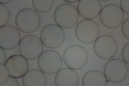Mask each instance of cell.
Masks as SVG:
<instances>
[{"instance_id": "7a4b0ae2", "label": "cell", "mask_w": 129, "mask_h": 86, "mask_svg": "<svg viewBox=\"0 0 129 86\" xmlns=\"http://www.w3.org/2000/svg\"><path fill=\"white\" fill-rule=\"evenodd\" d=\"M16 26L22 32L29 34L38 29L41 23L40 15L35 10L31 8L22 9L17 14L15 19Z\"/></svg>"}, {"instance_id": "484cf974", "label": "cell", "mask_w": 129, "mask_h": 86, "mask_svg": "<svg viewBox=\"0 0 129 86\" xmlns=\"http://www.w3.org/2000/svg\"><path fill=\"white\" fill-rule=\"evenodd\" d=\"M64 2H66L70 3H75L78 2H79V1H73V0H68V1H64Z\"/></svg>"}, {"instance_id": "8fae6325", "label": "cell", "mask_w": 129, "mask_h": 86, "mask_svg": "<svg viewBox=\"0 0 129 86\" xmlns=\"http://www.w3.org/2000/svg\"><path fill=\"white\" fill-rule=\"evenodd\" d=\"M20 32L12 25H5L0 28V47L10 50L16 48L21 41Z\"/></svg>"}, {"instance_id": "ac0fdd59", "label": "cell", "mask_w": 129, "mask_h": 86, "mask_svg": "<svg viewBox=\"0 0 129 86\" xmlns=\"http://www.w3.org/2000/svg\"><path fill=\"white\" fill-rule=\"evenodd\" d=\"M10 13L7 7L0 3V27L6 25L10 20Z\"/></svg>"}, {"instance_id": "5bb4252c", "label": "cell", "mask_w": 129, "mask_h": 86, "mask_svg": "<svg viewBox=\"0 0 129 86\" xmlns=\"http://www.w3.org/2000/svg\"><path fill=\"white\" fill-rule=\"evenodd\" d=\"M79 78L76 72L70 68L60 69L56 74L55 83L56 86H77Z\"/></svg>"}, {"instance_id": "cb8c5ba5", "label": "cell", "mask_w": 129, "mask_h": 86, "mask_svg": "<svg viewBox=\"0 0 129 86\" xmlns=\"http://www.w3.org/2000/svg\"><path fill=\"white\" fill-rule=\"evenodd\" d=\"M6 61V55L4 49L0 48V64H4Z\"/></svg>"}, {"instance_id": "4fadbf2b", "label": "cell", "mask_w": 129, "mask_h": 86, "mask_svg": "<svg viewBox=\"0 0 129 86\" xmlns=\"http://www.w3.org/2000/svg\"><path fill=\"white\" fill-rule=\"evenodd\" d=\"M101 4L99 0H80L78 5V10L81 16L85 19H95L100 14Z\"/></svg>"}, {"instance_id": "2e32d148", "label": "cell", "mask_w": 129, "mask_h": 86, "mask_svg": "<svg viewBox=\"0 0 129 86\" xmlns=\"http://www.w3.org/2000/svg\"><path fill=\"white\" fill-rule=\"evenodd\" d=\"M107 79L102 72L98 70L89 71L83 78V86H106Z\"/></svg>"}, {"instance_id": "d6986e66", "label": "cell", "mask_w": 129, "mask_h": 86, "mask_svg": "<svg viewBox=\"0 0 129 86\" xmlns=\"http://www.w3.org/2000/svg\"><path fill=\"white\" fill-rule=\"evenodd\" d=\"M10 76L9 71L4 64H0V86L4 84Z\"/></svg>"}, {"instance_id": "ba28073f", "label": "cell", "mask_w": 129, "mask_h": 86, "mask_svg": "<svg viewBox=\"0 0 129 86\" xmlns=\"http://www.w3.org/2000/svg\"><path fill=\"white\" fill-rule=\"evenodd\" d=\"M76 36L79 41L85 44L95 42L98 38L100 30L95 22L89 19H85L79 23L75 30Z\"/></svg>"}, {"instance_id": "30bf717a", "label": "cell", "mask_w": 129, "mask_h": 86, "mask_svg": "<svg viewBox=\"0 0 129 86\" xmlns=\"http://www.w3.org/2000/svg\"><path fill=\"white\" fill-rule=\"evenodd\" d=\"M117 40L111 35H103L99 37L95 42L94 50L100 58L108 59L113 58L118 50Z\"/></svg>"}, {"instance_id": "7402d4cb", "label": "cell", "mask_w": 129, "mask_h": 86, "mask_svg": "<svg viewBox=\"0 0 129 86\" xmlns=\"http://www.w3.org/2000/svg\"><path fill=\"white\" fill-rule=\"evenodd\" d=\"M121 9L123 12L129 14V0H121L120 1Z\"/></svg>"}, {"instance_id": "603a6c76", "label": "cell", "mask_w": 129, "mask_h": 86, "mask_svg": "<svg viewBox=\"0 0 129 86\" xmlns=\"http://www.w3.org/2000/svg\"><path fill=\"white\" fill-rule=\"evenodd\" d=\"M14 78L10 76L7 82L1 86H19L18 81L16 80Z\"/></svg>"}, {"instance_id": "6da1fadb", "label": "cell", "mask_w": 129, "mask_h": 86, "mask_svg": "<svg viewBox=\"0 0 129 86\" xmlns=\"http://www.w3.org/2000/svg\"><path fill=\"white\" fill-rule=\"evenodd\" d=\"M54 18L57 25L61 28H72L77 24L79 19L78 9L70 3H63L57 7L54 12Z\"/></svg>"}, {"instance_id": "9c48e42d", "label": "cell", "mask_w": 129, "mask_h": 86, "mask_svg": "<svg viewBox=\"0 0 129 86\" xmlns=\"http://www.w3.org/2000/svg\"><path fill=\"white\" fill-rule=\"evenodd\" d=\"M100 19L102 24L107 28H117L121 24L124 19V13L117 5H107L101 9Z\"/></svg>"}, {"instance_id": "d4e9b609", "label": "cell", "mask_w": 129, "mask_h": 86, "mask_svg": "<svg viewBox=\"0 0 129 86\" xmlns=\"http://www.w3.org/2000/svg\"><path fill=\"white\" fill-rule=\"evenodd\" d=\"M12 1V0H0V3L3 4H7V3H10Z\"/></svg>"}, {"instance_id": "5b68a950", "label": "cell", "mask_w": 129, "mask_h": 86, "mask_svg": "<svg viewBox=\"0 0 129 86\" xmlns=\"http://www.w3.org/2000/svg\"><path fill=\"white\" fill-rule=\"evenodd\" d=\"M43 44L36 35H28L21 40L18 50L21 55L29 60L38 58L43 52Z\"/></svg>"}, {"instance_id": "44dd1931", "label": "cell", "mask_w": 129, "mask_h": 86, "mask_svg": "<svg viewBox=\"0 0 129 86\" xmlns=\"http://www.w3.org/2000/svg\"><path fill=\"white\" fill-rule=\"evenodd\" d=\"M129 43H127L123 47L122 50V57L124 61L127 65L129 64Z\"/></svg>"}, {"instance_id": "9a60e30c", "label": "cell", "mask_w": 129, "mask_h": 86, "mask_svg": "<svg viewBox=\"0 0 129 86\" xmlns=\"http://www.w3.org/2000/svg\"><path fill=\"white\" fill-rule=\"evenodd\" d=\"M22 83L24 86H45L47 78L44 73L40 70L31 69L23 77Z\"/></svg>"}, {"instance_id": "277c9868", "label": "cell", "mask_w": 129, "mask_h": 86, "mask_svg": "<svg viewBox=\"0 0 129 86\" xmlns=\"http://www.w3.org/2000/svg\"><path fill=\"white\" fill-rule=\"evenodd\" d=\"M104 73L108 82L119 83L129 76L128 68L126 63L119 58H113L106 63Z\"/></svg>"}, {"instance_id": "8992f818", "label": "cell", "mask_w": 129, "mask_h": 86, "mask_svg": "<svg viewBox=\"0 0 129 86\" xmlns=\"http://www.w3.org/2000/svg\"><path fill=\"white\" fill-rule=\"evenodd\" d=\"M40 39L45 46L55 49L62 44L65 39V34L62 29L58 25L50 24L42 29Z\"/></svg>"}, {"instance_id": "3957f363", "label": "cell", "mask_w": 129, "mask_h": 86, "mask_svg": "<svg viewBox=\"0 0 129 86\" xmlns=\"http://www.w3.org/2000/svg\"><path fill=\"white\" fill-rule=\"evenodd\" d=\"M87 50L81 46L73 45L68 47L63 54L64 64L73 70H79L86 66L88 61Z\"/></svg>"}, {"instance_id": "7c38bea8", "label": "cell", "mask_w": 129, "mask_h": 86, "mask_svg": "<svg viewBox=\"0 0 129 86\" xmlns=\"http://www.w3.org/2000/svg\"><path fill=\"white\" fill-rule=\"evenodd\" d=\"M5 65L9 71L10 76L15 78L23 77L29 69L27 59L21 55L10 56L7 59Z\"/></svg>"}, {"instance_id": "ffe728a7", "label": "cell", "mask_w": 129, "mask_h": 86, "mask_svg": "<svg viewBox=\"0 0 129 86\" xmlns=\"http://www.w3.org/2000/svg\"><path fill=\"white\" fill-rule=\"evenodd\" d=\"M129 18L126 19L122 26V31L123 35L127 40H129Z\"/></svg>"}, {"instance_id": "52a82bcc", "label": "cell", "mask_w": 129, "mask_h": 86, "mask_svg": "<svg viewBox=\"0 0 129 86\" xmlns=\"http://www.w3.org/2000/svg\"><path fill=\"white\" fill-rule=\"evenodd\" d=\"M38 66L44 74L51 75L57 73L62 65V60L59 54L53 50L45 51L38 59Z\"/></svg>"}, {"instance_id": "e0dca14e", "label": "cell", "mask_w": 129, "mask_h": 86, "mask_svg": "<svg viewBox=\"0 0 129 86\" xmlns=\"http://www.w3.org/2000/svg\"><path fill=\"white\" fill-rule=\"evenodd\" d=\"M54 4L53 0H33L32 5L34 8L38 12L46 13L50 11Z\"/></svg>"}]
</instances>
